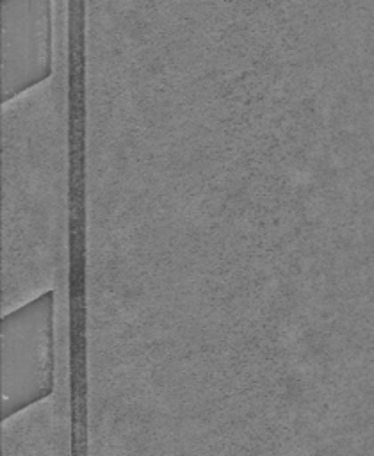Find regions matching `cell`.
Listing matches in <instances>:
<instances>
[{"label": "cell", "mask_w": 374, "mask_h": 456, "mask_svg": "<svg viewBox=\"0 0 374 456\" xmlns=\"http://www.w3.org/2000/svg\"><path fill=\"white\" fill-rule=\"evenodd\" d=\"M68 14H55V68L2 103V290L32 260L27 303L68 280Z\"/></svg>", "instance_id": "1"}, {"label": "cell", "mask_w": 374, "mask_h": 456, "mask_svg": "<svg viewBox=\"0 0 374 456\" xmlns=\"http://www.w3.org/2000/svg\"><path fill=\"white\" fill-rule=\"evenodd\" d=\"M55 392V290L2 315V413Z\"/></svg>", "instance_id": "2"}, {"label": "cell", "mask_w": 374, "mask_h": 456, "mask_svg": "<svg viewBox=\"0 0 374 456\" xmlns=\"http://www.w3.org/2000/svg\"><path fill=\"white\" fill-rule=\"evenodd\" d=\"M53 2L2 4V103L53 75Z\"/></svg>", "instance_id": "3"}, {"label": "cell", "mask_w": 374, "mask_h": 456, "mask_svg": "<svg viewBox=\"0 0 374 456\" xmlns=\"http://www.w3.org/2000/svg\"><path fill=\"white\" fill-rule=\"evenodd\" d=\"M71 390L55 385V392L2 422V456H73Z\"/></svg>", "instance_id": "4"}]
</instances>
